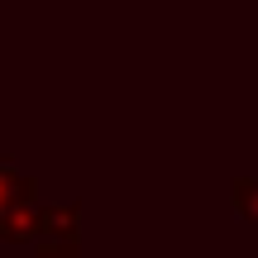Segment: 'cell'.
<instances>
[{
	"instance_id": "cell-1",
	"label": "cell",
	"mask_w": 258,
	"mask_h": 258,
	"mask_svg": "<svg viewBox=\"0 0 258 258\" xmlns=\"http://www.w3.org/2000/svg\"><path fill=\"white\" fill-rule=\"evenodd\" d=\"M24 196H29V182H19L10 167H0V215H10L15 201H24Z\"/></svg>"
},
{
	"instance_id": "cell-2",
	"label": "cell",
	"mask_w": 258,
	"mask_h": 258,
	"mask_svg": "<svg viewBox=\"0 0 258 258\" xmlns=\"http://www.w3.org/2000/svg\"><path fill=\"white\" fill-rule=\"evenodd\" d=\"M43 258H77L72 249H43Z\"/></svg>"
}]
</instances>
